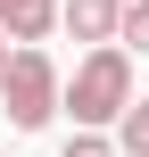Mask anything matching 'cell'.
<instances>
[{
	"label": "cell",
	"instance_id": "1",
	"mask_svg": "<svg viewBox=\"0 0 149 157\" xmlns=\"http://www.w3.org/2000/svg\"><path fill=\"white\" fill-rule=\"evenodd\" d=\"M133 108V50L124 41H91L66 75V116L75 124H116Z\"/></svg>",
	"mask_w": 149,
	"mask_h": 157
},
{
	"label": "cell",
	"instance_id": "2",
	"mask_svg": "<svg viewBox=\"0 0 149 157\" xmlns=\"http://www.w3.org/2000/svg\"><path fill=\"white\" fill-rule=\"evenodd\" d=\"M58 108H66V75L50 66V50H41V41H17V50H8V66H0V116H8L17 132H41Z\"/></svg>",
	"mask_w": 149,
	"mask_h": 157
},
{
	"label": "cell",
	"instance_id": "3",
	"mask_svg": "<svg viewBox=\"0 0 149 157\" xmlns=\"http://www.w3.org/2000/svg\"><path fill=\"white\" fill-rule=\"evenodd\" d=\"M58 25H66L75 41H116V25H124V0H66V8H58Z\"/></svg>",
	"mask_w": 149,
	"mask_h": 157
},
{
	"label": "cell",
	"instance_id": "4",
	"mask_svg": "<svg viewBox=\"0 0 149 157\" xmlns=\"http://www.w3.org/2000/svg\"><path fill=\"white\" fill-rule=\"evenodd\" d=\"M58 8L66 0H0V25H8V41H50Z\"/></svg>",
	"mask_w": 149,
	"mask_h": 157
},
{
	"label": "cell",
	"instance_id": "5",
	"mask_svg": "<svg viewBox=\"0 0 149 157\" xmlns=\"http://www.w3.org/2000/svg\"><path fill=\"white\" fill-rule=\"evenodd\" d=\"M116 141H124V157H149V91L116 116Z\"/></svg>",
	"mask_w": 149,
	"mask_h": 157
},
{
	"label": "cell",
	"instance_id": "6",
	"mask_svg": "<svg viewBox=\"0 0 149 157\" xmlns=\"http://www.w3.org/2000/svg\"><path fill=\"white\" fill-rule=\"evenodd\" d=\"M66 157H124V141H116L108 124H75V141H66Z\"/></svg>",
	"mask_w": 149,
	"mask_h": 157
},
{
	"label": "cell",
	"instance_id": "7",
	"mask_svg": "<svg viewBox=\"0 0 149 157\" xmlns=\"http://www.w3.org/2000/svg\"><path fill=\"white\" fill-rule=\"evenodd\" d=\"M116 41L149 58V0H124V25H116Z\"/></svg>",
	"mask_w": 149,
	"mask_h": 157
}]
</instances>
